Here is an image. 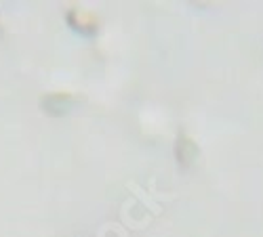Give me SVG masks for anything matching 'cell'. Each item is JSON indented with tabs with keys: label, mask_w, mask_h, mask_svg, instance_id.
Listing matches in <instances>:
<instances>
[{
	"label": "cell",
	"mask_w": 263,
	"mask_h": 237,
	"mask_svg": "<svg viewBox=\"0 0 263 237\" xmlns=\"http://www.w3.org/2000/svg\"><path fill=\"white\" fill-rule=\"evenodd\" d=\"M128 189L133 191L135 196H137V198H139V200H141V202H143V204H145V206H147L152 212H154V214H160V212H162V206H158V202H156L154 198H152L149 193H145V191H143V189H141L137 183H128Z\"/></svg>",
	"instance_id": "1"
}]
</instances>
